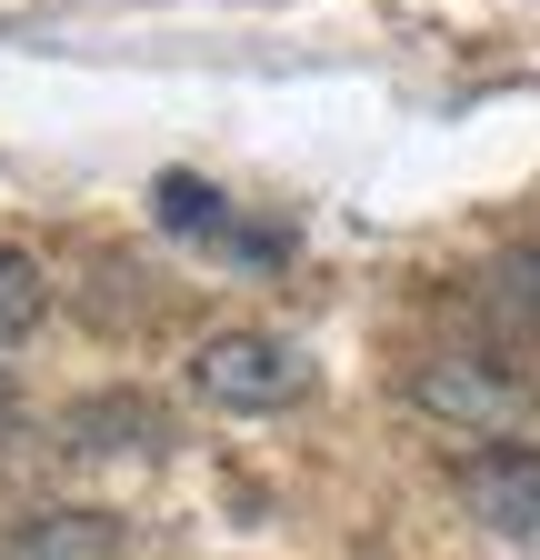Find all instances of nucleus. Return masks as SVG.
I'll list each match as a JSON object with an SVG mask.
<instances>
[{"mask_svg":"<svg viewBox=\"0 0 540 560\" xmlns=\"http://www.w3.org/2000/svg\"><path fill=\"white\" fill-rule=\"evenodd\" d=\"M190 390L211 410H231V420H270V410L310 400V361H301V340H281V330H211L190 350Z\"/></svg>","mask_w":540,"mask_h":560,"instance_id":"nucleus-1","label":"nucleus"},{"mask_svg":"<svg viewBox=\"0 0 540 560\" xmlns=\"http://www.w3.org/2000/svg\"><path fill=\"white\" fill-rule=\"evenodd\" d=\"M411 410L441 420V431H460V441H510L530 390H520V371L491 361V350H421L411 361Z\"/></svg>","mask_w":540,"mask_h":560,"instance_id":"nucleus-2","label":"nucleus"},{"mask_svg":"<svg viewBox=\"0 0 540 560\" xmlns=\"http://www.w3.org/2000/svg\"><path fill=\"white\" fill-rule=\"evenodd\" d=\"M450 490H460V511L481 521V530L540 540V451H530V441H481V451H460Z\"/></svg>","mask_w":540,"mask_h":560,"instance_id":"nucleus-3","label":"nucleus"},{"mask_svg":"<svg viewBox=\"0 0 540 560\" xmlns=\"http://www.w3.org/2000/svg\"><path fill=\"white\" fill-rule=\"evenodd\" d=\"M0 560H130V530H120V511L50 501V511H21L0 530Z\"/></svg>","mask_w":540,"mask_h":560,"instance_id":"nucleus-4","label":"nucleus"},{"mask_svg":"<svg viewBox=\"0 0 540 560\" xmlns=\"http://www.w3.org/2000/svg\"><path fill=\"white\" fill-rule=\"evenodd\" d=\"M151 210H161L171 231H190V241H211V250L250 260V270H270V260H291V241H281V231H240L231 210H221V190H211V180H190V171H171V180L151 190Z\"/></svg>","mask_w":540,"mask_h":560,"instance_id":"nucleus-5","label":"nucleus"},{"mask_svg":"<svg viewBox=\"0 0 540 560\" xmlns=\"http://www.w3.org/2000/svg\"><path fill=\"white\" fill-rule=\"evenodd\" d=\"M60 431H71V451H161L171 420L141 390H101V400H81L71 420H60Z\"/></svg>","mask_w":540,"mask_h":560,"instance_id":"nucleus-6","label":"nucleus"},{"mask_svg":"<svg viewBox=\"0 0 540 560\" xmlns=\"http://www.w3.org/2000/svg\"><path fill=\"white\" fill-rule=\"evenodd\" d=\"M40 320H50V280H40V260L0 241V350H11V340H31Z\"/></svg>","mask_w":540,"mask_h":560,"instance_id":"nucleus-7","label":"nucleus"},{"mask_svg":"<svg viewBox=\"0 0 540 560\" xmlns=\"http://www.w3.org/2000/svg\"><path fill=\"white\" fill-rule=\"evenodd\" d=\"M491 301H501V320L540 350V250H510L501 260V280H491Z\"/></svg>","mask_w":540,"mask_h":560,"instance_id":"nucleus-8","label":"nucleus"},{"mask_svg":"<svg viewBox=\"0 0 540 560\" xmlns=\"http://www.w3.org/2000/svg\"><path fill=\"white\" fill-rule=\"evenodd\" d=\"M0 420H11V381H0Z\"/></svg>","mask_w":540,"mask_h":560,"instance_id":"nucleus-9","label":"nucleus"}]
</instances>
